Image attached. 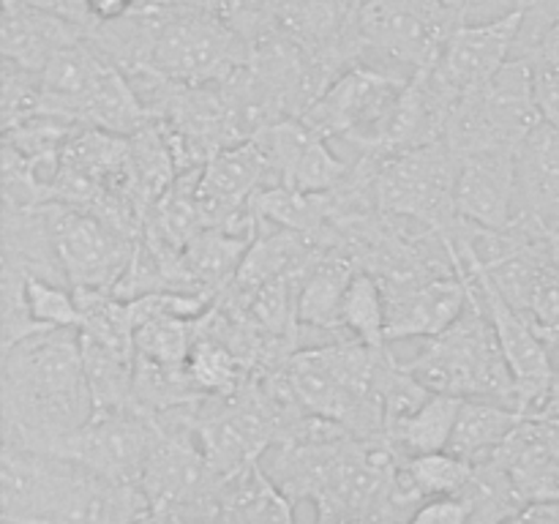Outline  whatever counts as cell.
Masks as SVG:
<instances>
[{"instance_id": "1", "label": "cell", "mask_w": 559, "mask_h": 524, "mask_svg": "<svg viewBox=\"0 0 559 524\" xmlns=\"http://www.w3.org/2000/svg\"><path fill=\"white\" fill-rule=\"evenodd\" d=\"M3 448L55 453L93 418L80 327L33 333L3 349Z\"/></svg>"}, {"instance_id": "2", "label": "cell", "mask_w": 559, "mask_h": 524, "mask_svg": "<svg viewBox=\"0 0 559 524\" xmlns=\"http://www.w3.org/2000/svg\"><path fill=\"white\" fill-rule=\"evenodd\" d=\"M151 511L136 486L104 480L55 453L0 451V522L131 524Z\"/></svg>"}, {"instance_id": "3", "label": "cell", "mask_w": 559, "mask_h": 524, "mask_svg": "<svg viewBox=\"0 0 559 524\" xmlns=\"http://www.w3.org/2000/svg\"><path fill=\"white\" fill-rule=\"evenodd\" d=\"M402 366L431 393L480 398L519 413L516 380L489 314L475 298H469L464 314L445 333L429 338L420 353Z\"/></svg>"}, {"instance_id": "4", "label": "cell", "mask_w": 559, "mask_h": 524, "mask_svg": "<svg viewBox=\"0 0 559 524\" xmlns=\"http://www.w3.org/2000/svg\"><path fill=\"white\" fill-rule=\"evenodd\" d=\"M459 25H464L462 14L448 0H364L358 66L413 80L435 66Z\"/></svg>"}, {"instance_id": "5", "label": "cell", "mask_w": 559, "mask_h": 524, "mask_svg": "<svg viewBox=\"0 0 559 524\" xmlns=\"http://www.w3.org/2000/svg\"><path fill=\"white\" fill-rule=\"evenodd\" d=\"M540 123L533 69L524 58H511L486 85L453 104L442 140L459 158L489 151L516 153Z\"/></svg>"}, {"instance_id": "6", "label": "cell", "mask_w": 559, "mask_h": 524, "mask_svg": "<svg viewBox=\"0 0 559 524\" xmlns=\"http://www.w3.org/2000/svg\"><path fill=\"white\" fill-rule=\"evenodd\" d=\"M456 183L459 156L440 140L418 151L380 158L377 200L385 216L445 235L459 222Z\"/></svg>"}, {"instance_id": "7", "label": "cell", "mask_w": 559, "mask_h": 524, "mask_svg": "<svg viewBox=\"0 0 559 524\" xmlns=\"http://www.w3.org/2000/svg\"><path fill=\"white\" fill-rule=\"evenodd\" d=\"M407 82L388 71L355 66L344 71L300 118L322 140H342L366 153L380 136Z\"/></svg>"}, {"instance_id": "8", "label": "cell", "mask_w": 559, "mask_h": 524, "mask_svg": "<svg viewBox=\"0 0 559 524\" xmlns=\"http://www.w3.org/2000/svg\"><path fill=\"white\" fill-rule=\"evenodd\" d=\"M71 289H107L118 284L136 249V235L87 207L44 202Z\"/></svg>"}, {"instance_id": "9", "label": "cell", "mask_w": 559, "mask_h": 524, "mask_svg": "<svg viewBox=\"0 0 559 524\" xmlns=\"http://www.w3.org/2000/svg\"><path fill=\"white\" fill-rule=\"evenodd\" d=\"M156 437V418L142 409L98 413L69 440L60 442L55 456L71 458L109 484L140 489Z\"/></svg>"}, {"instance_id": "10", "label": "cell", "mask_w": 559, "mask_h": 524, "mask_svg": "<svg viewBox=\"0 0 559 524\" xmlns=\"http://www.w3.org/2000/svg\"><path fill=\"white\" fill-rule=\"evenodd\" d=\"M524 9L491 22H464L442 47L440 58L429 66V80L448 104L478 91L516 52Z\"/></svg>"}, {"instance_id": "11", "label": "cell", "mask_w": 559, "mask_h": 524, "mask_svg": "<svg viewBox=\"0 0 559 524\" xmlns=\"http://www.w3.org/2000/svg\"><path fill=\"white\" fill-rule=\"evenodd\" d=\"M385 295V342L445 333L469 306V293L456 273L380 278Z\"/></svg>"}, {"instance_id": "12", "label": "cell", "mask_w": 559, "mask_h": 524, "mask_svg": "<svg viewBox=\"0 0 559 524\" xmlns=\"http://www.w3.org/2000/svg\"><path fill=\"white\" fill-rule=\"evenodd\" d=\"M456 211L484 229H508L519 216L516 153L489 151L459 158Z\"/></svg>"}, {"instance_id": "13", "label": "cell", "mask_w": 559, "mask_h": 524, "mask_svg": "<svg viewBox=\"0 0 559 524\" xmlns=\"http://www.w3.org/2000/svg\"><path fill=\"white\" fill-rule=\"evenodd\" d=\"M87 36L91 33L85 27L63 16L49 14L22 0H3L0 49H3V60H11L22 69L41 74L60 49L85 41Z\"/></svg>"}, {"instance_id": "14", "label": "cell", "mask_w": 559, "mask_h": 524, "mask_svg": "<svg viewBox=\"0 0 559 524\" xmlns=\"http://www.w3.org/2000/svg\"><path fill=\"white\" fill-rule=\"evenodd\" d=\"M519 213L559 240V126L540 123L516 151Z\"/></svg>"}, {"instance_id": "15", "label": "cell", "mask_w": 559, "mask_h": 524, "mask_svg": "<svg viewBox=\"0 0 559 524\" xmlns=\"http://www.w3.org/2000/svg\"><path fill=\"white\" fill-rule=\"evenodd\" d=\"M3 262L22 267L33 278L71 287L44 205H3Z\"/></svg>"}, {"instance_id": "16", "label": "cell", "mask_w": 559, "mask_h": 524, "mask_svg": "<svg viewBox=\"0 0 559 524\" xmlns=\"http://www.w3.org/2000/svg\"><path fill=\"white\" fill-rule=\"evenodd\" d=\"M495 456L511 475L524 505L559 502V462L535 420H522Z\"/></svg>"}, {"instance_id": "17", "label": "cell", "mask_w": 559, "mask_h": 524, "mask_svg": "<svg viewBox=\"0 0 559 524\" xmlns=\"http://www.w3.org/2000/svg\"><path fill=\"white\" fill-rule=\"evenodd\" d=\"M222 524H298V519L295 502L257 462L224 478Z\"/></svg>"}, {"instance_id": "18", "label": "cell", "mask_w": 559, "mask_h": 524, "mask_svg": "<svg viewBox=\"0 0 559 524\" xmlns=\"http://www.w3.org/2000/svg\"><path fill=\"white\" fill-rule=\"evenodd\" d=\"M254 238L218 227H202L183 249V267L200 293L218 295L235 282Z\"/></svg>"}, {"instance_id": "19", "label": "cell", "mask_w": 559, "mask_h": 524, "mask_svg": "<svg viewBox=\"0 0 559 524\" xmlns=\"http://www.w3.org/2000/svg\"><path fill=\"white\" fill-rule=\"evenodd\" d=\"M462 402L464 398L459 396L431 393L409 418L399 420V424H393L385 431V442L402 458L448 451V442H451Z\"/></svg>"}, {"instance_id": "20", "label": "cell", "mask_w": 559, "mask_h": 524, "mask_svg": "<svg viewBox=\"0 0 559 524\" xmlns=\"http://www.w3.org/2000/svg\"><path fill=\"white\" fill-rule=\"evenodd\" d=\"M522 415L500 404L480 402V398H464L459 409L456 426H453L448 451L456 453L464 462L475 464L480 458H489L502 448V442L513 434Z\"/></svg>"}, {"instance_id": "21", "label": "cell", "mask_w": 559, "mask_h": 524, "mask_svg": "<svg viewBox=\"0 0 559 524\" xmlns=\"http://www.w3.org/2000/svg\"><path fill=\"white\" fill-rule=\"evenodd\" d=\"M80 338L93 415L134 409V360L112 353L85 333H80Z\"/></svg>"}, {"instance_id": "22", "label": "cell", "mask_w": 559, "mask_h": 524, "mask_svg": "<svg viewBox=\"0 0 559 524\" xmlns=\"http://www.w3.org/2000/svg\"><path fill=\"white\" fill-rule=\"evenodd\" d=\"M74 295L80 303V333L134 360V320L129 303L115 298L107 289H74Z\"/></svg>"}, {"instance_id": "23", "label": "cell", "mask_w": 559, "mask_h": 524, "mask_svg": "<svg viewBox=\"0 0 559 524\" xmlns=\"http://www.w3.org/2000/svg\"><path fill=\"white\" fill-rule=\"evenodd\" d=\"M189 374L202 396H235L249 385L254 371L222 342L197 336L189 355Z\"/></svg>"}, {"instance_id": "24", "label": "cell", "mask_w": 559, "mask_h": 524, "mask_svg": "<svg viewBox=\"0 0 559 524\" xmlns=\"http://www.w3.org/2000/svg\"><path fill=\"white\" fill-rule=\"evenodd\" d=\"M342 327L366 347H385V295L380 278L366 271L353 278L344 295Z\"/></svg>"}, {"instance_id": "25", "label": "cell", "mask_w": 559, "mask_h": 524, "mask_svg": "<svg viewBox=\"0 0 559 524\" xmlns=\"http://www.w3.org/2000/svg\"><path fill=\"white\" fill-rule=\"evenodd\" d=\"M194 342V320H183V317L156 314L134 325L136 355L164 366H189Z\"/></svg>"}, {"instance_id": "26", "label": "cell", "mask_w": 559, "mask_h": 524, "mask_svg": "<svg viewBox=\"0 0 559 524\" xmlns=\"http://www.w3.org/2000/svg\"><path fill=\"white\" fill-rule=\"evenodd\" d=\"M402 464L420 500L462 495L467 489L469 478H473V464L464 462V458H459L451 451L404 458Z\"/></svg>"}, {"instance_id": "27", "label": "cell", "mask_w": 559, "mask_h": 524, "mask_svg": "<svg viewBox=\"0 0 559 524\" xmlns=\"http://www.w3.org/2000/svg\"><path fill=\"white\" fill-rule=\"evenodd\" d=\"M349 175H353V164L338 158L331 151V145H328V140L314 136L309 147L300 153L298 162H295L293 172H289L284 186L304 191V194H331Z\"/></svg>"}, {"instance_id": "28", "label": "cell", "mask_w": 559, "mask_h": 524, "mask_svg": "<svg viewBox=\"0 0 559 524\" xmlns=\"http://www.w3.org/2000/svg\"><path fill=\"white\" fill-rule=\"evenodd\" d=\"M27 311L33 322L47 331L52 327H80V303L71 287L44 282V278H27Z\"/></svg>"}, {"instance_id": "29", "label": "cell", "mask_w": 559, "mask_h": 524, "mask_svg": "<svg viewBox=\"0 0 559 524\" xmlns=\"http://www.w3.org/2000/svg\"><path fill=\"white\" fill-rule=\"evenodd\" d=\"M41 74L3 60V131L27 123L41 109Z\"/></svg>"}, {"instance_id": "30", "label": "cell", "mask_w": 559, "mask_h": 524, "mask_svg": "<svg viewBox=\"0 0 559 524\" xmlns=\"http://www.w3.org/2000/svg\"><path fill=\"white\" fill-rule=\"evenodd\" d=\"M535 331L549 342L559 336V260L551 262L544 273H540L538 284H535L533 295H530L527 311H524Z\"/></svg>"}, {"instance_id": "31", "label": "cell", "mask_w": 559, "mask_h": 524, "mask_svg": "<svg viewBox=\"0 0 559 524\" xmlns=\"http://www.w3.org/2000/svg\"><path fill=\"white\" fill-rule=\"evenodd\" d=\"M469 519H473V500L462 491V495L424 500L407 524H469Z\"/></svg>"}, {"instance_id": "32", "label": "cell", "mask_w": 559, "mask_h": 524, "mask_svg": "<svg viewBox=\"0 0 559 524\" xmlns=\"http://www.w3.org/2000/svg\"><path fill=\"white\" fill-rule=\"evenodd\" d=\"M530 63V69L538 71V74H551L559 76V22L551 27H546L544 36L527 49V52L516 55Z\"/></svg>"}, {"instance_id": "33", "label": "cell", "mask_w": 559, "mask_h": 524, "mask_svg": "<svg viewBox=\"0 0 559 524\" xmlns=\"http://www.w3.org/2000/svg\"><path fill=\"white\" fill-rule=\"evenodd\" d=\"M87 11L96 22H115L129 16L140 0H85Z\"/></svg>"}, {"instance_id": "34", "label": "cell", "mask_w": 559, "mask_h": 524, "mask_svg": "<svg viewBox=\"0 0 559 524\" xmlns=\"http://www.w3.org/2000/svg\"><path fill=\"white\" fill-rule=\"evenodd\" d=\"M506 524H559V502H535Z\"/></svg>"}, {"instance_id": "35", "label": "cell", "mask_w": 559, "mask_h": 524, "mask_svg": "<svg viewBox=\"0 0 559 524\" xmlns=\"http://www.w3.org/2000/svg\"><path fill=\"white\" fill-rule=\"evenodd\" d=\"M540 426V434H544L546 448L555 453V458L559 462V420H535Z\"/></svg>"}, {"instance_id": "36", "label": "cell", "mask_w": 559, "mask_h": 524, "mask_svg": "<svg viewBox=\"0 0 559 524\" xmlns=\"http://www.w3.org/2000/svg\"><path fill=\"white\" fill-rule=\"evenodd\" d=\"M131 524H156V522H153L151 511H145V513H140V516H136L134 522H131Z\"/></svg>"}, {"instance_id": "37", "label": "cell", "mask_w": 559, "mask_h": 524, "mask_svg": "<svg viewBox=\"0 0 559 524\" xmlns=\"http://www.w3.org/2000/svg\"><path fill=\"white\" fill-rule=\"evenodd\" d=\"M0 524H14V522H0Z\"/></svg>"}]
</instances>
